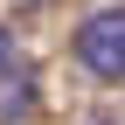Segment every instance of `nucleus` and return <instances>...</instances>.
<instances>
[{
    "instance_id": "nucleus-1",
    "label": "nucleus",
    "mask_w": 125,
    "mask_h": 125,
    "mask_svg": "<svg viewBox=\"0 0 125 125\" xmlns=\"http://www.w3.org/2000/svg\"><path fill=\"white\" fill-rule=\"evenodd\" d=\"M70 49H76V62H83L90 76L125 83V7H97V14H83L76 35H70Z\"/></svg>"
},
{
    "instance_id": "nucleus-2",
    "label": "nucleus",
    "mask_w": 125,
    "mask_h": 125,
    "mask_svg": "<svg viewBox=\"0 0 125 125\" xmlns=\"http://www.w3.org/2000/svg\"><path fill=\"white\" fill-rule=\"evenodd\" d=\"M7 111L14 118L28 111V76H0V118H7Z\"/></svg>"
},
{
    "instance_id": "nucleus-3",
    "label": "nucleus",
    "mask_w": 125,
    "mask_h": 125,
    "mask_svg": "<svg viewBox=\"0 0 125 125\" xmlns=\"http://www.w3.org/2000/svg\"><path fill=\"white\" fill-rule=\"evenodd\" d=\"M0 62H7V35H0Z\"/></svg>"
}]
</instances>
